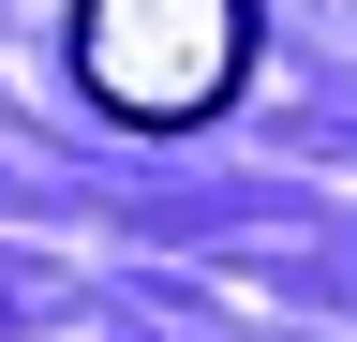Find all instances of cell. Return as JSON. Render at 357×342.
Listing matches in <instances>:
<instances>
[{
	"instance_id": "1",
	"label": "cell",
	"mask_w": 357,
	"mask_h": 342,
	"mask_svg": "<svg viewBox=\"0 0 357 342\" xmlns=\"http://www.w3.org/2000/svg\"><path fill=\"white\" fill-rule=\"evenodd\" d=\"M253 60V0H75V90L134 134H194Z\"/></svg>"
}]
</instances>
